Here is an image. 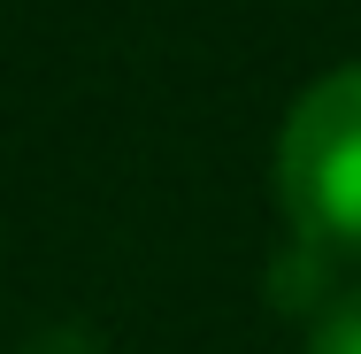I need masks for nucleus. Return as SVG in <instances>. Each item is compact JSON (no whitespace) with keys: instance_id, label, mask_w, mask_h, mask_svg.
I'll return each instance as SVG.
<instances>
[{"instance_id":"f257e3e1","label":"nucleus","mask_w":361,"mask_h":354,"mask_svg":"<svg viewBox=\"0 0 361 354\" xmlns=\"http://www.w3.org/2000/svg\"><path fill=\"white\" fill-rule=\"evenodd\" d=\"M277 201L292 239L361 254V62L315 77L277 131Z\"/></svg>"},{"instance_id":"f03ea898","label":"nucleus","mask_w":361,"mask_h":354,"mask_svg":"<svg viewBox=\"0 0 361 354\" xmlns=\"http://www.w3.org/2000/svg\"><path fill=\"white\" fill-rule=\"evenodd\" d=\"M269 293H277V308L300 300V308H315V316H323V308L338 300V293H331V254H323V247H307V239H292L285 254H277V285H269Z\"/></svg>"},{"instance_id":"7ed1b4c3","label":"nucleus","mask_w":361,"mask_h":354,"mask_svg":"<svg viewBox=\"0 0 361 354\" xmlns=\"http://www.w3.org/2000/svg\"><path fill=\"white\" fill-rule=\"evenodd\" d=\"M307 354H361V285H346V293H338V300L315 316Z\"/></svg>"}]
</instances>
